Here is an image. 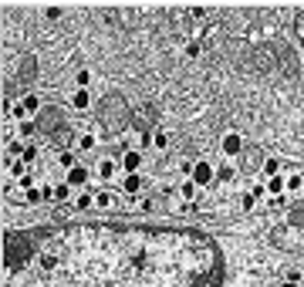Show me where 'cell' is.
I'll list each match as a JSON object with an SVG mask.
<instances>
[{"mask_svg": "<svg viewBox=\"0 0 304 287\" xmlns=\"http://www.w3.org/2000/svg\"><path fill=\"white\" fill-rule=\"evenodd\" d=\"M3 287H220V250L200 230L61 223L7 230Z\"/></svg>", "mask_w": 304, "mask_h": 287, "instance_id": "cell-1", "label": "cell"}, {"mask_svg": "<svg viewBox=\"0 0 304 287\" xmlns=\"http://www.w3.org/2000/svg\"><path fill=\"white\" fill-rule=\"evenodd\" d=\"M209 179H213V169H209L206 162H200V166L193 169V183H200V186H203V183H209Z\"/></svg>", "mask_w": 304, "mask_h": 287, "instance_id": "cell-2", "label": "cell"}, {"mask_svg": "<svg viewBox=\"0 0 304 287\" xmlns=\"http://www.w3.org/2000/svg\"><path fill=\"white\" fill-rule=\"evenodd\" d=\"M122 166H125V169H129V172L135 176V169L142 166V155H139V152H125V159H122Z\"/></svg>", "mask_w": 304, "mask_h": 287, "instance_id": "cell-3", "label": "cell"}, {"mask_svg": "<svg viewBox=\"0 0 304 287\" xmlns=\"http://www.w3.org/2000/svg\"><path fill=\"white\" fill-rule=\"evenodd\" d=\"M223 152H227V155L240 152V135H227V139H223Z\"/></svg>", "mask_w": 304, "mask_h": 287, "instance_id": "cell-4", "label": "cell"}, {"mask_svg": "<svg viewBox=\"0 0 304 287\" xmlns=\"http://www.w3.org/2000/svg\"><path fill=\"white\" fill-rule=\"evenodd\" d=\"M71 105H75V108H81V112H85V108L92 105V98H88V92H78V95H75V101H71Z\"/></svg>", "mask_w": 304, "mask_h": 287, "instance_id": "cell-5", "label": "cell"}, {"mask_svg": "<svg viewBox=\"0 0 304 287\" xmlns=\"http://www.w3.org/2000/svg\"><path fill=\"white\" fill-rule=\"evenodd\" d=\"M85 179H88V172H85V169H71V176H68V183H71V186H81Z\"/></svg>", "mask_w": 304, "mask_h": 287, "instance_id": "cell-6", "label": "cell"}, {"mask_svg": "<svg viewBox=\"0 0 304 287\" xmlns=\"http://www.w3.org/2000/svg\"><path fill=\"white\" fill-rule=\"evenodd\" d=\"M142 190V179H139V176H129V179H125V192H139Z\"/></svg>", "mask_w": 304, "mask_h": 287, "instance_id": "cell-7", "label": "cell"}, {"mask_svg": "<svg viewBox=\"0 0 304 287\" xmlns=\"http://www.w3.org/2000/svg\"><path fill=\"white\" fill-rule=\"evenodd\" d=\"M112 172H115V162H101V166H98V176H105V179H108Z\"/></svg>", "mask_w": 304, "mask_h": 287, "instance_id": "cell-8", "label": "cell"}, {"mask_svg": "<svg viewBox=\"0 0 304 287\" xmlns=\"http://www.w3.org/2000/svg\"><path fill=\"white\" fill-rule=\"evenodd\" d=\"M92 206V192H85V196H78V210H88Z\"/></svg>", "mask_w": 304, "mask_h": 287, "instance_id": "cell-9", "label": "cell"}, {"mask_svg": "<svg viewBox=\"0 0 304 287\" xmlns=\"http://www.w3.org/2000/svg\"><path fill=\"white\" fill-rule=\"evenodd\" d=\"M95 203H98V206H112V196H108V192H98Z\"/></svg>", "mask_w": 304, "mask_h": 287, "instance_id": "cell-10", "label": "cell"}, {"mask_svg": "<svg viewBox=\"0 0 304 287\" xmlns=\"http://www.w3.org/2000/svg\"><path fill=\"white\" fill-rule=\"evenodd\" d=\"M24 108H27V112H38V98H34V95L24 98Z\"/></svg>", "mask_w": 304, "mask_h": 287, "instance_id": "cell-11", "label": "cell"}, {"mask_svg": "<svg viewBox=\"0 0 304 287\" xmlns=\"http://www.w3.org/2000/svg\"><path fill=\"white\" fill-rule=\"evenodd\" d=\"M78 85H81V88L92 85V75H88V71H78Z\"/></svg>", "mask_w": 304, "mask_h": 287, "instance_id": "cell-12", "label": "cell"}, {"mask_svg": "<svg viewBox=\"0 0 304 287\" xmlns=\"http://www.w3.org/2000/svg\"><path fill=\"white\" fill-rule=\"evenodd\" d=\"M264 172H270V176H274V172H277V159H267V162H264Z\"/></svg>", "mask_w": 304, "mask_h": 287, "instance_id": "cell-13", "label": "cell"}, {"mask_svg": "<svg viewBox=\"0 0 304 287\" xmlns=\"http://www.w3.org/2000/svg\"><path fill=\"white\" fill-rule=\"evenodd\" d=\"M193 192H196V186H193V183H186V186H183V196H186V199H193Z\"/></svg>", "mask_w": 304, "mask_h": 287, "instance_id": "cell-14", "label": "cell"}, {"mask_svg": "<svg viewBox=\"0 0 304 287\" xmlns=\"http://www.w3.org/2000/svg\"><path fill=\"white\" fill-rule=\"evenodd\" d=\"M294 14H298V24H301L298 31H301V38H304V10H294Z\"/></svg>", "mask_w": 304, "mask_h": 287, "instance_id": "cell-15", "label": "cell"}, {"mask_svg": "<svg viewBox=\"0 0 304 287\" xmlns=\"http://www.w3.org/2000/svg\"><path fill=\"white\" fill-rule=\"evenodd\" d=\"M284 287H298V284H284Z\"/></svg>", "mask_w": 304, "mask_h": 287, "instance_id": "cell-16", "label": "cell"}]
</instances>
